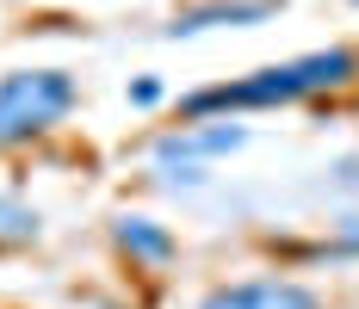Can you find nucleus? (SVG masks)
<instances>
[{
	"mask_svg": "<svg viewBox=\"0 0 359 309\" xmlns=\"http://www.w3.org/2000/svg\"><path fill=\"white\" fill-rule=\"evenodd\" d=\"M198 309H323V297L297 278H236V284H211Z\"/></svg>",
	"mask_w": 359,
	"mask_h": 309,
	"instance_id": "4",
	"label": "nucleus"
},
{
	"mask_svg": "<svg viewBox=\"0 0 359 309\" xmlns=\"http://www.w3.org/2000/svg\"><path fill=\"white\" fill-rule=\"evenodd\" d=\"M111 241L137 260V266H168L180 254V241L168 223H155V217H137V210H124V217H111Z\"/></svg>",
	"mask_w": 359,
	"mask_h": 309,
	"instance_id": "6",
	"label": "nucleus"
},
{
	"mask_svg": "<svg viewBox=\"0 0 359 309\" xmlns=\"http://www.w3.org/2000/svg\"><path fill=\"white\" fill-rule=\"evenodd\" d=\"M81 105L69 69H13L0 74V149H19L32 137H50Z\"/></svg>",
	"mask_w": 359,
	"mask_h": 309,
	"instance_id": "2",
	"label": "nucleus"
},
{
	"mask_svg": "<svg viewBox=\"0 0 359 309\" xmlns=\"http://www.w3.org/2000/svg\"><path fill=\"white\" fill-rule=\"evenodd\" d=\"M242 142H248L242 124H180L174 137H161L149 155H155V167H161V173H174V167H198V173H205V161L236 155Z\"/></svg>",
	"mask_w": 359,
	"mask_h": 309,
	"instance_id": "3",
	"label": "nucleus"
},
{
	"mask_svg": "<svg viewBox=\"0 0 359 309\" xmlns=\"http://www.w3.org/2000/svg\"><path fill=\"white\" fill-rule=\"evenodd\" d=\"M43 217H37L19 192H0V241H37Z\"/></svg>",
	"mask_w": 359,
	"mask_h": 309,
	"instance_id": "7",
	"label": "nucleus"
},
{
	"mask_svg": "<svg viewBox=\"0 0 359 309\" xmlns=\"http://www.w3.org/2000/svg\"><path fill=\"white\" fill-rule=\"evenodd\" d=\"M273 13H279V0H205V6L174 13L161 25V37H198V32H217V25H260Z\"/></svg>",
	"mask_w": 359,
	"mask_h": 309,
	"instance_id": "5",
	"label": "nucleus"
},
{
	"mask_svg": "<svg viewBox=\"0 0 359 309\" xmlns=\"http://www.w3.org/2000/svg\"><path fill=\"white\" fill-rule=\"evenodd\" d=\"M359 247V217H341L334 223V254H353Z\"/></svg>",
	"mask_w": 359,
	"mask_h": 309,
	"instance_id": "8",
	"label": "nucleus"
},
{
	"mask_svg": "<svg viewBox=\"0 0 359 309\" xmlns=\"http://www.w3.org/2000/svg\"><path fill=\"white\" fill-rule=\"evenodd\" d=\"M359 81V50L347 43H328V50H310V56H285V62H266L254 74H236V81H217V87H198L180 99V118H217V111H279V105H304L316 93H341Z\"/></svg>",
	"mask_w": 359,
	"mask_h": 309,
	"instance_id": "1",
	"label": "nucleus"
},
{
	"mask_svg": "<svg viewBox=\"0 0 359 309\" xmlns=\"http://www.w3.org/2000/svg\"><path fill=\"white\" fill-rule=\"evenodd\" d=\"M130 105H161V81H155V74L130 81Z\"/></svg>",
	"mask_w": 359,
	"mask_h": 309,
	"instance_id": "9",
	"label": "nucleus"
},
{
	"mask_svg": "<svg viewBox=\"0 0 359 309\" xmlns=\"http://www.w3.org/2000/svg\"><path fill=\"white\" fill-rule=\"evenodd\" d=\"M353 6H359V0H353Z\"/></svg>",
	"mask_w": 359,
	"mask_h": 309,
	"instance_id": "10",
	"label": "nucleus"
}]
</instances>
